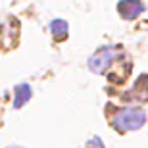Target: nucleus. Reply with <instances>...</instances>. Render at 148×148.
<instances>
[{
    "mask_svg": "<svg viewBox=\"0 0 148 148\" xmlns=\"http://www.w3.org/2000/svg\"><path fill=\"white\" fill-rule=\"evenodd\" d=\"M146 121V112L143 108H123L114 115V125L119 131H137Z\"/></svg>",
    "mask_w": 148,
    "mask_h": 148,
    "instance_id": "obj_1",
    "label": "nucleus"
},
{
    "mask_svg": "<svg viewBox=\"0 0 148 148\" xmlns=\"http://www.w3.org/2000/svg\"><path fill=\"white\" fill-rule=\"evenodd\" d=\"M117 56H119L117 46H104V48H100L96 54L90 56L88 67H90V71H94V73H102L114 64V60Z\"/></svg>",
    "mask_w": 148,
    "mask_h": 148,
    "instance_id": "obj_2",
    "label": "nucleus"
},
{
    "mask_svg": "<svg viewBox=\"0 0 148 148\" xmlns=\"http://www.w3.org/2000/svg\"><path fill=\"white\" fill-rule=\"evenodd\" d=\"M117 12L123 19H135L144 12V4L140 0H121L117 4Z\"/></svg>",
    "mask_w": 148,
    "mask_h": 148,
    "instance_id": "obj_3",
    "label": "nucleus"
},
{
    "mask_svg": "<svg viewBox=\"0 0 148 148\" xmlns=\"http://www.w3.org/2000/svg\"><path fill=\"white\" fill-rule=\"evenodd\" d=\"M29 98H31V87L29 85H17L16 94H14V106L21 108L25 102H29Z\"/></svg>",
    "mask_w": 148,
    "mask_h": 148,
    "instance_id": "obj_4",
    "label": "nucleus"
},
{
    "mask_svg": "<svg viewBox=\"0 0 148 148\" xmlns=\"http://www.w3.org/2000/svg\"><path fill=\"white\" fill-rule=\"evenodd\" d=\"M50 31H52L54 38L64 40V38L67 37V21H64V19H54V21L50 23Z\"/></svg>",
    "mask_w": 148,
    "mask_h": 148,
    "instance_id": "obj_5",
    "label": "nucleus"
},
{
    "mask_svg": "<svg viewBox=\"0 0 148 148\" xmlns=\"http://www.w3.org/2000/svg\"><path fill=\"white\" fill-rule=\"evenodd\" d=\"M87 148H104V144H102V140H100L98 137H94L92 140L87 143Z\"/></svg>",
    "mask_w": 148,
    "mask_h": 148,
    "instance_id": "obj_6",
    "label": "nucleus"
}]
</instances>
